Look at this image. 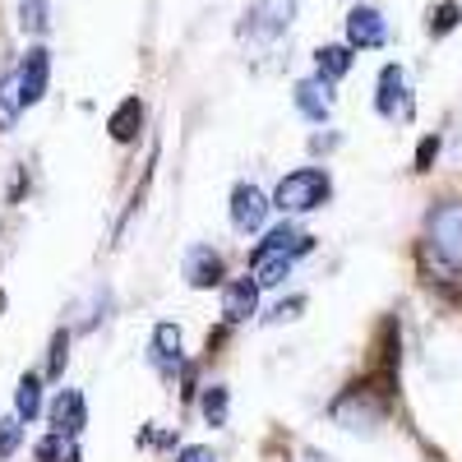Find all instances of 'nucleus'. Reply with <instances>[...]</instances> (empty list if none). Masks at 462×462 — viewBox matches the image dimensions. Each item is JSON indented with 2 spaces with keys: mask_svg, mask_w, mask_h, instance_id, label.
Segmentation results:
<instances>
[{
  "mask_svg": "<svg viewBox=\"0 0 462 462\" xmlns=\"http://www.w3.org/2000/svg\"><path fill=\"white\" fill-rule=\"evenodd\" d=\"M333 420L337 426H346V430H374L383 416H389V389H379L374 379H365V383H352L333 407Z\"/></svg>",
  "mask_w": 462,
  "mask_h": 462,
  "instance_id": "f257e3e1",
  "label": "nucleus"
},
{
  "mask_svg": "<svg viewBox=\"0 0 462 462\" xmlns=\"http://www.w3.org/2000/svg\"><path fill=\"white\" fill-rule=\"evenodd\" d=\"M328 195H333L328 171H319V167H300V171H291V176L278 180L273 208H282V213H315V208L328 204Z\"/></svg>",
  "mask_w": 462,
  "mask_h": 462,
  "instance_id": "f03ea898",
  "label": "nucleus"
},
{
  "mask_svg": "<svg viewBox=\"0 0 462 462\" xmlns=\"http://www.w3.org/2000/svg\"><path fill=\"white\" fill-rule=\"evenodd\" d=\"M426 250L448 268V273H462V204H435L430 208Z\"/></svg>",
  "mask_w": 462,
  "mask_h": 462,
  "instance_id": "7ed1b4c3",
  "label": "nucleus"
},
{
  "mask_svg": "<svg viewBox=\"0 0 462 462\" xmlns=\"http://www.w3.org/2000/svg\"><path fill=\"white\" fill-rule=\"evenodd\" d=\"M291 19H296V0H254L241 19V42H254V47L278 42V37H287Z\"/></svg>",
  "mask_w": 462,
  "mask_h": 462,
  "instance_id": "20e7f679",
  "label": "nucleus"
},
{
  "mask_svg": "<svg viewBox=\"0 0 462 462\" xmlns=\"http://www.w3.org/2000/svg\"><path fill=\"white\" fill-rule=\"evenodd\" d=\"M374 111L383 121H407L411 116V93H407V74L398 65H383L379 74V93H374Z\"/></svg>",
  "mask_w": 462,
  "mask_h": 462,
  "instance_id": "39448f33",
  "label": "nucleus"
},
{
  "mask_svg": "<svg viewBox=\"0 0 462 462\" xmlns=\"http://www.w3.org/2000/svg\"><path fill=\"white\" fill-rule=\"evenodd\" d=\"M383 42H389V23H383L379 10L356 5L352 14H346V47H352V51H374Z\"/></svg>",
  "mask_w": 462,
  "mask_h": 462,
  "instance_id": "423d86ee",
  "label": "nucleus"
},
{
  "mask_svg": "<svg viewBox=\"0 0 462 462\" xmlns=\"http://www.w3.org/2000/svg\"><path fill=\"white\" fill-rule=\"evenodd\" d=\"M14 79H19V97H23V106H37L47 97V79H51V56L42 51V47H32L28 56H23V65L14 69Z\"/></svg>",
  "mask_w": 462,
  "mask_h": 462,
  "instance_id": "0eeeda50",
  "label": "nucleus"
},
{
  "mask_svg": "<svg viewBox=\"0 0 462 462\" xmlns=\"http://www.w3.org/2000/svg\"><path fill=\"white\" fill-rule=\"evenodd\" d=\"M268 208H273V204H268L254 185L241 180L236 189H231V226H236V231H259L268 222Z\"/></svg>",
  "mask_w": 462,
  "mask_h": 462,
  "instance_id": "6e6552de",
  "label": "nucleus"
},
{
  "mask_svg": "<svg viewBox=\"0 0 462 462\" xmlns=\"http://www.w3.org/2000/svg\"><path fill=\"white\" fill-rule=\"evenodd\" d=\"M47 420H51V430H60V435H79V430L88 426L84 393H79V389H60L56 402L47 407Z\"/></svg>",
  "mask_w": 462,
  "mask_h": 462,
  "instance_id": "1a4fd4ad",
  "label": "nucleus"
},
{
  "mask_svg": "<svg viewBox=\"0 0 462 462\" xmlns=\"http://www.w3.org/2000/svg\"><path fill=\"white\" fill-rule=\"evenodd\" d=\"M328 88H333V84L319 79V74H315V79H300V84H296L291 97H296V111L305 116V121H315V125L328 121V111H333V93H328Z\"/></svg>",
  "mask_w": 462,
  "mask_h": 462,
  "instance_id": "9d476101",
  "label": "nucleus"
},
{
  "mask_svg": "<svg viewBox=\"0 0 462 462\" xmlns=\"http://www.w3.org/2000/svg\"><path fill=\"white\" fill-rule=\"evenodd\" d=\"M254 310H259V282L254 278H241V282L222 287V315H226V324H245Z\"/></svg>",
  "mask_w": 462,
  "mask_h": 462,
  "instance_id": "9b49d317",
  "label": "nucleus"
},
{
  "mask_svg": "<svg viewBox=\"0 0 462 462\" xmlns=\"http://www.w3.org/2000/svg\"><path fill=\"white\" fill-rule=\"evenodd\" d=\"M185 278H189V287H217L222 282V254L213 245H195L185 254Z\"/></svg>",
  "mask_w": 462,
  "mask_h": 462,
  "instance_id": "f8f14e48",
  "label": "nucleus"
},
{
  "mask_svg": "<svg viewBox=\"0 0 462 462\" xmlns=\"http://www.w3.org/2000/svg\"><path fill=\"white\" fill-rule=\"evenodd\" d=\"M291 254H278V250H254L250 254V273H254V282L259 287H278L287 273H291Z\"/></svg>",
  "mask_w": 462,
  "mask_h": 462,
  "instance_id": "ddd939ff",
  "label": "nucleus"
},
{
  "mask_svg": "<svg viewBox=\"0 0 462 462\" xmlns=\"http://www.w3.org/2000/svg\"><path fill=\"white\" fill-rule=\"evenodd\" d=\"M152 365L162 374H171L180 365V328L176 324H158L152 328Z\"/></svg>",
  "mask_w": 462,
  "mask_h": 462,
  "instance_id": "4468645a",
  "label": "nucleus"
},
{
  "mask_svg": "<svg viewBox=\"0 0 462 462\" xmlns=\"http://www.w3.org/2000/svg\"><path fill=\"white\" fill-rule=\"evenodd\" d=\"M139 125H143V102L139 97H125L121 106L111 111V121H106V130H111L116 143H130L139 134Z\"/></svg>",
  "mask_w": 462,
  "mask_h": 462,
  "instance_id": "2eb2a0df",
  "label": "nucleus"
},
{
  "mask_svg": "<svg viewBox=\"0 0 462 462\" xmlns=\"http://www.w3.org/2000/svg\"><path fill=\"white\" fill-rule=\"evenodd\" d=\"M315 65H319V79L337 84L346 69H352V47H319L315 51Z\"/></svg>",
  "mask_w": 462,
  "mask_h": 462,
  "instance_id": "dca6fc26",
  "label": "nucleus"
},
{
  "mask_svg": "<svg viewBox=\"0 0 462 462\" xmlns=\"http://www.w3.org/2000/svg\"><path fill=\"white\" fill-rule=\"evenodd\" d=\"M14 411H19V420H32L37 411H42V379H37V374H23V379H19Z\"/></svg>",
  "mask_w": 462,
  "mask_h": 462,
  "instance_id": "f3484780",
  "label": "nucleus"
},
{
  "mask_svg": "<svg viewBox=\"0 0 462 462\" xmlns=\"http://www.w3.org/2000/svg\"><path fill=\"white\" fill-rule=\"evenodd\" d=\"M37 462H79V448H74V435L51 430L42 444H37Z\"/></svg>",
  "mask_w": 462,
  "mask_h": 462,
  "instance_id": "a211bd4d",
  "label": "nucleus"
},
{
  "mask_svg": "<svg viewBox=\"0 0 462 462\" xmlns=\"http://www.w3.org/2000/svg\"><path fill=\"white\" fill-rule=\"evenodd\" d=\"M19 111H23V97H19V79H14V74H5V79H0V130H14Z\"/></svg>",
  "mask_w": 462,
  "mask_h": 462,
  "instance_id": "6ab92c4d",
  "label": "nucleus"
},
{
  "mask_svg": "<svg viewBox=\"0 0 462 462\" xmlns=\"http://www.w3.org/2000/svg\"><path fill=\"white\" fill-rule=\"evenodd\" d=\"M19 28H23V32H47V28H51L47 0H19Z\"/></svg>",
  "mask_w": 462,
  "mask_h": 462,
  "instance_id": "aec40b11",
  "label": "nucleus"
},
{
  "mask_svg": "<svg viewBox=\"0 0 462 462\" xmlns=\"http://www.w3.org/2000/svg\"><path fill=\"white\" fill-rule=\"evenodd\" d=\"M199 407H204V416H208V426H226V407H231V398H226L222 383H208Z\"/></svg>",
  "mask_w": 462,
  "mask_h": 462,
  "instance_id": "412c9836",
  "label": "nucleus"
},
{
  "mask_svg": "<svg viewBox=\"0 0 462 462\" xmlns=\"http://www.w3.org/2000/svg\"><path fill=\"white\" fill-rule=\"evenodd\" d=\"M457 19H462V10L453 5V0H444V5H435V10H430V32H435V37H444V32H453V28H457Z\"/></svg>",
  "mask_w": 462,
  "mask_h": 462,
  "instance_id": "4be33fe9",
  "label": "nucleus"
},
{
  "mask_svg": "<svg viewBox=\"0 0 462 462\" xmlns=\"http://www.w3.org/2000/svg\"><path fill=\"white\" fill-rule=\"evenodd\" d=\"M19 439H23V426H19L14 416H5V420H0V462L19 448Z\"/></svg>",
  "mask_w": 462,
  "mask_h": 462,
  "instance_id": "5701e85b",
  "label": "nucleus"
},
{
  "mask_svg": "<svg viewBox=\"0 0 462 462\" xmlns=\"http://www.w3.org/2000/svg\"><path fill=\"white\" fill-rule=\"evenodd\" d=\"M65 352H69V337L56 333V337H51V365H47V374H60V370H65Z\"/></svg>",
  "mask_w": 462,
  "mask_h": 462,
  "instance_id": "b1692460",
  "label": "nucleus"
},
{
  "mask_svg": "<svg viewBox=\"0 0 462 462\" xmlns=\"http://www.w3.org/2000/svg\"><path fill=\"white\" fill-rule=\"evenodd\" d=\"M176 462H217V457H213V448H204V444H189V448H180Z\"/></svg>",
  "mask_w": 462,
  "mask_h": 462,
  "instance_id": "393cba45",
  "label": "nucleus"
},
{
  "mask_svg": "<svg viewBox=\"0 0 462 462\" xmlns=\"http://www.w3.org/2000/svg\"><path fill=\"white\" fill-rule=\"evenodd\" d=\"M435 152H439V139H426V143H420V152H416V171H426V167L435 162Z\"/></svg>",
  "mask_w": 462,
  "mask_h": 462,
  "instance_id": "a878e982",
  "label": "nucleus"
}]
</instances>
